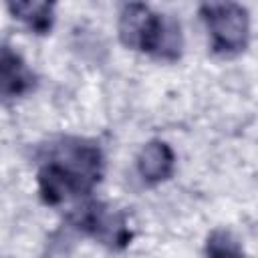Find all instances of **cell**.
<instances>
[{"label":"cell","mask_w":258,"mask_h":258,"mask_svg":"<svg viewBox=\"0 0 258 258\" xmlns=\"http://www.w3.org/2000/svg\"><path fill=\"white\" fill-rule=\"evenodd\" d=\"M105 173L101 147L85 137H58L46 143L38 155V194L46 206H58L71 198L87 196Z\"/></svg>","instance_id":"6da1fadb"},{"label":"cell","mask_w":258,"mask_h":258,"mask_svg":"<svg viewBox=\"0 0 258 258\" xmlns=\"http://www.w3.org/2000/svg\"><path fill=\"white\" fill-rule=\"evenodd\" d=\"M119 38L137 52L157 60L175 62L183 52V32L179 20L155 12L143 2H129L119 14Z\"/></svg>","instance_id":"7a4b0ae2"},{"label":"cell","mask_w":258,"mask_h":258,"mask_svg":"<svg viewBox=\"0 0 258 258\" xmlns=\"http://www.w3.org/2000/svg\"><path fill=\"white\" fill-rule=\"evenodd\" d=\"M200 16L210 34V46L220 56H236L250 42V14L236 2H206Z\"/></svg>","instance_id":"3957f363"},{"label":"cell","mask_w":258,"mask_h":258,"mask_svg":"<svg viewBox=\"0 0 258 258\" xmlns=\"http://www.w3.org/2000/svg\"><path fill=\"white\" fill-rule=\"evenodd\" d=\"M69 224L109 250H123L133 240L127 216L99 200H91L75 208L69 214Z\"/></svg>","instance_id":"277c9868"},{"label":"cell","mask_w":258,"mask_h":258,"mask_svg":"<svg viewBox=\"0 0 258 258\" xmlns=\"http://www.w3.org/2000/svg\"><path fill=\"white\" fill-rule=\"evenodd\" d=\"M36 85V75L26 60L6 42H0V101L28 95Z\"/></svg>","instance_id":"5b68a950"},{"label":"cell","mask_w":258,"mask_h":258,"mask_svg":"<svg viewBox=\"0 0 258 258\" xmlns=\"http://www.w3.org/2000/svg\"><path fill=\"white\" fill-rule=\"evenodd\" d=\"M175 169V155L169 143L161 139H151L145 143L137 155V173L147 185H157L167 181Z\"/></svg>","instance_id":"8992f818"},{"label":"cell","mask_w":258,"mask_h":258,"mask_svg":"<svg viewBox=\"0 0 258 258\" xmlns=\"http://www.w3.org/2000/svg\"><path fill=\"white\" fill-rule=\"evenodd\" d=\"M10 14L36 34H48L54 24L52 2H10Z\"/></svg>","instance_id":"52a82bcc"},{"label":"cell","mask_w":258,"mask_h":258,"mask_svg":"<svg viewBox=\"0 0 258 258\" xmlns=\"http://www.w3.org/2000/svg\"><path fill=\"white\" fill-rule=\"evenodd\" d=\"M206 258H246V254L232 232L214 230L206 242Z\"/></svg>","instance_id":"ba28073f"}]
</instances>
